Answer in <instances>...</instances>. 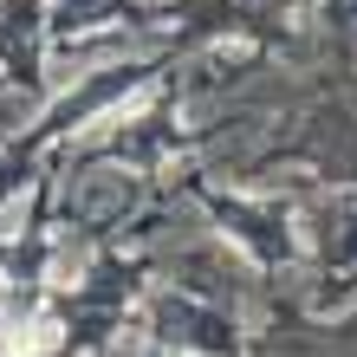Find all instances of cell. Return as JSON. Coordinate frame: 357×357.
I'll list each match as a JSON object with an SVG mask.
<instances>
[{
	"instance_id": "cell-1",
	"label": "cell",
	"mask_w": 357,
	"mask_h": 357,
	"mask_svg": "<svg viewBox=\"0 0 357 357\" xmlns=\"http://www.w3.org/2000/svg\"><path fill=\"white\" fill-rule=\"evenodd\" d=\"M52 344H59V325H52V319H33L26 338H13V357H46Z\"/></svg>"
}]
</instances>
